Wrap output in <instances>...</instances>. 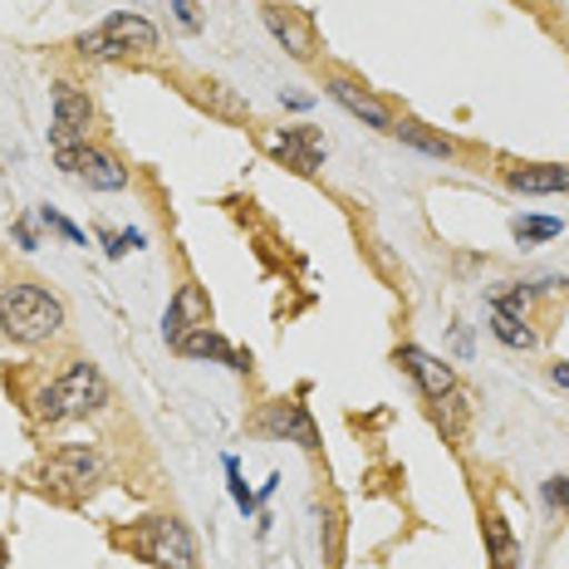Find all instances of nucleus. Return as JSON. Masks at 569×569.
<instances>
[{
  "mask_svg": "<svg viewBox=\"0 0 569 569\" xmlns=\"http://www.w3.org/2000/svg\"><path fill=\"white\" fill-rule=\"evenodd\" d=\"M491 335L506 343V349H530V343H536V335H530L526 325H520V319L511 315V310H496V319H491Z\"/></svg>",
  "mask_w": 569,
  "mask_h": 569,
  "instance_id": "obj_16",
  "label": "nucleus"
},
{
  "mask_svg": "<svg viewBox=\"0 0 569 569\" xmlns=\"http://www.w3.org/2000/svg\"><path fill=\"white\" fill-rule=\"evenodd\" d=\"M393 133H398V138H408V142H418V148H422V152H432V158H447V152H452V142L422 133L418 123H402V128H393Z\"/></svg>",
  "mask_w": 569,
  "mask_h": 569,
  "instance_id": "obj_17",
  "label": "nucleus"
},
{
  "mask_svg": "<svg viewBox=\"0 0 569 569\" xmlns=\"http://www.w3.org/2000/svg\"><path fill=\"white\" fill-rule=\"evenodd\" d=\"M177 20H182V26H197V16H192V0H177Z\"/></svg>",
  "mask_w": 569,
  "mask_h": 569,
  "instance_id": "obj_22",
  "label": "nucleus"
},
{
  "mask_svg": "<svg viewBox=\"0 0 569 569\" xmlns=\"http://www.w3.org/2000/svg\"><path fill=\"white\" fill-rule=\"evenodd\" d=\"M133 545L142 550V560H152L158 569H192L197 565V545H192V530L172 516H158L133 536Z\"/></svg>",
  "mask_w": 569,
  "mask_h": 569,
  "instance_id": "obj_3",
  "label": "nucleus"
},
{
  "mask_svg": "<svg viewBox=\"0 0 569 569\" xmlns=\"http://www.w3.org/2000/svg\"><path fill=\"white\" fill-rule=\"evenodd\" d=\"M64 325V305L40 284H10L0 295V329L20 343H40Z\"/></svg>",
  "mask_w": 569,
  "mask_h": 569,
  "instance_id": "obj_1",
  "label": "nucleus"
},
{
  "mask_svg": "<svg viewBox=\"0 0 569 569\" xmlns=\"http://www.w3.org/2000/svg\"><path fill=\"white\" fill-rule=\"evenodd\" d=\"M329 93H335V99H339V103H343V109H349L353 118H363V123H369V128H388V109L373 99L369 89L349 84V79H335V84H329Z\"/></svg>",
  "mask_w": 569,
  "mask_h": 569,
  "instance_id": "obj_13",
  "label": "nucleus"
},
{
  "mask_svg": "<svg viewBox=\"0 0 569 569\" xmlns=\"http://www.w3.org/2000/svg\"><path fill=\"white\" fill-rule=\"evenodd\" d=\"M142 246V236L138 231H128V236H109V256H123V251H138Z\"/></svg>",
  "mask_w": 569,
  "mask_h": 569,
  "instance_id": "obj_19",
  "label": "nucleus"
},
{
  "mask_svg": "<svg viewBox=\"0 0 569 569\" xmlns=\"http://www.w3.org/2000/svg\"><path fill=\"white\" fill-rule=\"evenodd\" d=\"M398 363L418 378V388L427 398H447V393H452V369H447L442 359H432L427 349H412V343H408V349H398Z\"/></svg>",
  "mask_w": 569,
  "mask_h": 569,
  "instance_id": "obj_11",
  "label": "nucleus"
},
{
  "mask_svg": "<svg viewBox=\"0 0 569 569\" xmlns=\"http://www.w3.org/2000/svg\"><path fill=\"white\" fill-rule=\"evenodd\" d=\"M172 349L182 353V359H221V363H231V369H246V359H241V353H236V349H231V343L221 339V335H211L207 325L192 329V335H182V339L172 343Z\"/></svg>",
  "mask_w": 569,
  "mask_h": 569,
  "instance_id": "obj_12",
  "label": "nucleus"
},
{
  "mask_svg": "<svg viewBox=\"0 0 569 569\" xmlns=\"http://www.w3.org/2000/svg\"><path fill=\"white\" fill-rule=\"evenodd\" d=\"M550 501H560L565 511H569V477H555L550 481Z\"/></svg>",
  "mask_w": 569,
  "mask_h": 569,
  "instance_id": "obj_21",
  "label": "nucleus"
},
{
  "mask_svg": "<svg viewBox=\"0 0 569 569\" xmlns=\"http://www.w3.org/2000/svg\"><path fill=\"white\" fill-rule=\"evenodd\" d=\"M103 402H109V383L99 378V369H89V363H74L59 383H50L40 393V418L44 422H64V418H89V412H99Z\"/></svg>",
  "mask_w": 569,
  "mask_h": 569,
  "instance_id": "obj_2",
  "label": "nucleus"
},
{
  "mask_svg": "<svg viewBox=\"0 0 569 569\" xmlns=\"http://www.w3.org/2000/svg\"><path fill=\"white\" fill-rule=\"evenodd\" d=\"M59 168L74 172L79 182L99 187V192H123L128 187V172L118 168V162L109 158V152H93V148H69V152H54Z\"/></svg>",
  "mask_w": 569,
  "mask_h": 569,
  "instance_id": "obj_6",
  "label": "nucleus"
},
{
  "mask_svg": "<svg viewBox=\"0 0 569 569\" xmlns=\"http://www.w3.org/2000/svg\"><path fill=\"white\" fill-rule=\"evenodd\" d=\"M84 133H89V99H84L79 89L59 84V89H54V128H50L54 152L79 148V138H84Z\"/></svg>",
  "mask_w": 569,
  "mask_h": 569,
  "instance_id": "obj_7",
  "label": "nucleus"
},
{
  "mask_svg": "<svg viewBox=\"0 0 569 569\" xmlns=\"http://www.w3.org/2000/svg\"><path fill=\"white\" fill-rule=\"evenodd\" d=\"M44 221H50V227H54L59 236H69V241H74V246H84V236H79L74 227H69V221H64V217H54V211H50V207H44Z\"/></svg>",
  "mask_w": 569,
  "mask_h": 569,
  "instance_id": "obj_20",
  "label": "nucleus"
},
{
  "mask_svg": "<svg viewBox=\"0 0 569 569\" xmlns=\"http://www.w3.org/2000/svg\"><path fill=\"white\" fill-rule=\"evenodd\" d=\"M550 378H555L560 388H569V363H555V373H550Z\"/></svg>",
  "mask_w": 569,
  "mask_h": 569,
  "instance_id": "obj_23",
  "label": "nucleus"
},
{
  "mask_svg": "<svg viewBox=\"0 0 569 569\" xmlns=\"http://www.w3.org/2000/svg\"><path fill=\"white\" fill-rule=\"evenodd\" d=\"M266 427H270V432H280V437H295L300 447H315V442H319V432H315L310 412H305L300 402H280V408H270Z\"/></svg>",
  "mask_w": 569,
  "mask_h": 569,
  "instance_id": "obj_14",
  "label": "nucleus"
},
{
  "mask_svg": "<svg viewBox=\"0 0 569 569\" xmlns=\"http://www.w3.org/2000/svg\"><path fill=\"white\" fill-rule=\"evenodd\" d=\"M266 26L270 34L290 50L295 59H315V30H310V20L300 16V10H290V6H266Z\"/></svg>",
  "mask_w": 569,
  "mask_h": 569,
  "instance_id": "obj_8",
  "label": "nucleus"
},
{
  "mask_svg": "<svg viewBox=\"0 0 569 569\" xmlns=\"http://www.w3.org/2000/svg\"><path fill=\"white\" fill-rule=\"evenodd\" d=\"M520 241H550V236H560V221H550V217H526V221H516L511 227Z\"/></svg>",
  "mask_w": 569,
  "mask_h": 569,
  "instance_id": "obj_18",
  "label": "nucleus"
},
{
  "mask_svg": "<svg viewBox=\"0 0 569 569\" xmlns=\"http://www.w3.org/2000/svg\"><path fill=\"white\" fill-rule=\"evenodd\" d=\"M84 50L99 59H118V54H148L158 50V30L142 16H109L93 34H84Z\"/></svg>",
  "mask_w": 569,
  "mask_h": 569,
  "instance_id": "obj_4",
  "label": "nucleus"
},
{
  "mask_svg": "<svg viewBox=\"0 0 569 569\" xmlns=\"http://www.w3.org/2000/svg\"><path fill=\"white\" fill-rule=\"evenodd\" d=\"M511 187L516 192H569V168H520L511 172Z\"/></svg>",
  "mask_w": 569,
  "mask_h": 569,
  "instance_id": "obj_15",
  "label": "nucleus"
},
{
  "mask_svg": "<svg viewBox=\"0 0 569 569\" xmlns=\"http://www.w3.org/2000/svg\"><path fill=\"white\" fill-rule=\"evenodd\" d=\"M207 325V295L197 290V284H182V290L172 295L168 305V319H162V335H168V343H177L182 335H192V329Z\"/></svg>",
  "mask_w": 569,
  "mask_h": 569,
  "instance_id": "obj_10",
  "label": "nucleus"
},
{
  "mask_svg": "<svg viewBox=\"0 0 569 569\" xmlns=\"http://www.w3.org/2000/svg\"><path fill=\"white\" fill-rule=\"evenodd\" d=\"M270 152H276V158H284V168L315 172L319 158H325V142H319L315 128H284V133L270 138Z\"/></svg>",
  "mask_w": 569,
  "mask_h": 569,
  "instance_id": "obj_9",
  "label": "nucleus"
},
{
  "mask_svg": "<svg viewBox=\"0 0 569 569\" xmlns=\"http://www.w3.org/2000/svg\"><path fill=\"white\" fill-rule=\"evenodd\" d=\"M99 477H103V461H99V452H89V447H64V452L50 461V471H44V481H54L59 491H69V496L93 491Z\"/></svg>",
  "mask_w": 569,
  "mask_h": 569,
  "instance_id": "obj_5",
  "label": "nucleus"
}]
</instances>
